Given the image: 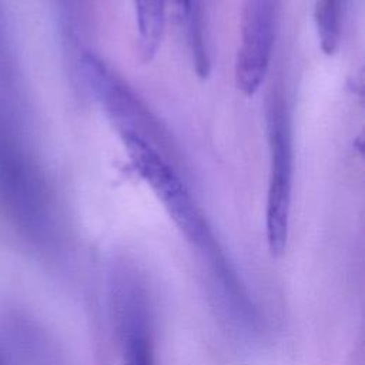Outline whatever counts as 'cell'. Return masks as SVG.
Returning <instances> with one entry per match:
<instances>
[{"instance_id":"obj_1","label":"cell","mask_w":365,"mask_h":365,"mask_svg":"<svg viewBox=\"0 0 365 365\" xmlns=\"http://www.w3.org/2000/svg\"><path fill=\"white\" fill-rule=\"evenodd\" d=\"M130 163L140 178L163 204L184 237L210 258L221 248L191 192L171 165L170 158L137 134H120Z\"/></svg>"},{"instance_id":"obj_2","label":"cell","mask_w":365,"mask_h":365,"mask_svg":"<svg viewBox=\"0 0 365 365\" xmlns=\"http://www.w3.org/2000/svg\"><path fill=\"white\" fill-rule=\"evenodd\" d=\"M267 133L269 148L268 188L265 204V237L268 251L281 257L288 244L292 198V135L284 96L275 91L267 110Z\"/></svg>"},{"instance_id":"obj_3","label":"cell","mask_w":365,"mask_h":365,"mask_svg":"<svg viewBox=\"0 0 365 365\" xmlns=\"http://www.w3.org/2000/svg\"><path fill=\"white\" fill-rule=\"evenodd\" d=\"M80 67L87 87L118 134H137L164 153L167 141L157 118L128 84L91 53L81 57Z\"/></svg>"},{"instance_id":"obj_4","label":"cell","mask_w":365,"mask_h":365,"mask_svg":"<svg viewBox=\"0 0 365 365\" xmlns=\"http://www.w3.org/2000/svg\"><path fill=\"white\" fill-rule=\"evenodd\" d=\"M111 299L124 365H157L148 295L134 269L117 268Z\"/></svg>"},{"instance_id":"obj_5","label":"cell","mask_w":365,"mask_h":365,"mask_svg":"<svg viewBox=\"0 0 365 365\" xmlns=\"http://www.w3.org/2000/svg\"><path fill=\"white\" fill-rule=\"evenodd\" d=\"M279 0H245L234 78L244 96H254L268 71L278 26Z\"/></svg>"},{"instance_id":"obj_6","label":"cell","mask_w":365,"mask_h":365,"mask_svg":"<svg viewBox=\"0 0 365 365\" xmlns=\"http://www.w3.org/2000/svg\"><path fill=\"white\" fill-rule=\"evenodd\" d=\"M167 0H133L137 26V48L144 63L151 61L164 37Z\"/></svg>"},{"instance_id":"obj_7","label":"cell","mask_w":365,"mask_h":365,"mask_svg":"<svg viewBox=\"0 0 365 365\" xmlns=\"http://www.w3.org/2000/svg\"><path fill=\"white\" fill-rule=\"evenodd\" d=\"M344 0H317L315 3V26L321 50L331 56L341 43Z\"/></svg>"},{"instance_id":"obj_8","label":"cell","mask_w":365,"mask_h":365,"mask_svg":"<svg viewBox=\"0 0 365 365\" xmlns=\"http://www.w3.org/2000/svg\"><path fill=\"white\" fill-rule=\"evenodd\" d=\"M175 11L184 19L187 24V30L190 34V44L192 50V57L195 60L197 73L200 76H207L208 73V58L207 51L204 48L202 29H201V17L198 9V0H171Z\"/></svg>"},{"instance_id":"obj_9","label":"cell","mask_w":365,"mask_h":365,"mask_svg":"<svg viewBox=\"0 0 365 365\" xmlns=\"http://www.w3.org/2000/svg\"><path fill=\"white\" fill-rule=\"evenodd\" d=\"M0 365H7V362H6V358H4L3 352H1V349H0Z\"/></svg>"}]
</instances>
